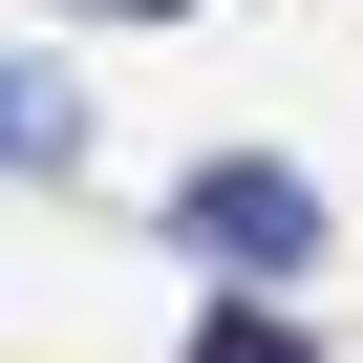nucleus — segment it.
<instances>
[{
    "label": "nucleus",
    "mask_w": 363,
    "mask_h": 363,
    "mask_svg": "<svg viewBox=\"0 0 363 363\" xmlns=\"http://www.w3.org/2000/svg\"><path fill=\"white\" fill-rule=\"evenodd\" d=\"M171 235H193V257H257V278H320V193H299L278 150L193 171V193H171Z\"/></svg>",
    "instance_id": "nucleus-1"
},
{
    "label": "nucleus",
    "mask_w": 363,
    "mask_h": 363,
    "mask_svg": "<svg viewBox=\"0 0 363 363\" xmlns=\"http://www.w3.org/2000/svg\"><path fill=\"white\" fill-rule=\"evenodd\" d=\"M193 363H320V342H299V320H257V299H235V320H193Z\"/></svg>",
    "instance_id": "nucleus-2"
}]
</instances>
